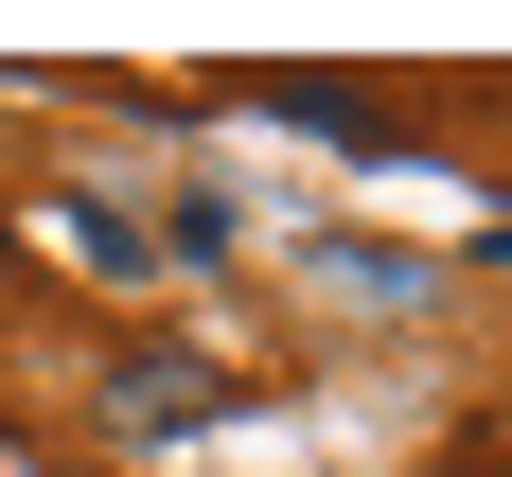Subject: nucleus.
<instances>
[{
	"label": "nucleus",
	"instance_id": "f03ea898",
	"mask_svg": "<svg viewBox=\"0 0 512 477\" xmlns=\"http://www.w3.org/2000/svg\"><path fill=\"white\" fill-rule=\"evenodd\" d=\"M71 265H106V283H142L159 248H142V212H106V195H71Z\"/></svg>",
	"mask_w": 512,
	"mask_h": 477
},
{
	"label": "nucleus",
	"instance_id": "f257e3e1",
	"mask_svg": "<svg viewBox=\"0 0 512 477\" xmlns=\"http://www.w3.org/2000/svg\"><path fill=\"white\" fill-rule=\"evenodd\" d=\"M230 407H248V389H230L212 354H106L89 371V424L124 442V460H177V442H212Z\"/></svg>",
	"mask_w": 512,
	"mask_h": 477
}]
</instances>
